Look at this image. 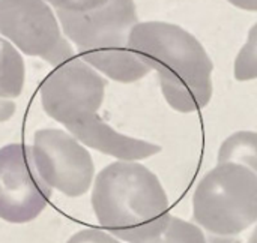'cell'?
Wrapping results in <instances>:
<instances>
[{"mask_svg": "<svg viewBox=\"0 0 257 243\" xmlns=\"http://www.w3.org/2000/svg\"><path fill=\"white\" fill-rule=\"evenodd\" d=\"M131 51L157 71L161 93L178 113H194L212 99V60L200 41L178 24L137 23L130 33Z\"/></svg>", "mask_w": 257, "mask_h": 243, "instance_id": "6da1fadb", "label": "cell"}, {"mask_svg": "<svg viewBox=\"0 0 257 243\" xmlns=\"http://www.w3.org/2000/svg\"><path fill=\"white\" fill-rule=\"evenodd\" d=\"M92 207L101 227L128 243L152 239L172 216L167 192L157 174L130 161L101 170L92 191Z\"/></svg>", "mask_w": 257, "mask_h": 243, "instance_id": "7a4b0ae2", "label": "cell"}, {"mask_svg": "<svg viewBox=\"0 0 257 243\" xmlns=\"http://www.w3.org/2000/svg\"><path fill=\"white\" fill-rule=\"evenodd\" d=\"M57 17L80 57L108 78L126 84L151 72L130 48V33L139 23L134 0H110L89 14L57 12Z\"/></svg>", "mask_w": 257, "mask_h": 243, "instance_id": "3957f363", "label": "cell"}, {"mask_svg": "<svg viewBox=\"0 0 257 243\" xmlns=\"http://www.w3.org/2000/svg\"><path fill=\"white\" fill-rule=\"evenodd\" d=\"M193 221L206 234L235 236L257 222V176L245 165L220 162L197 183Z\"/></svg>", "mask_w": 257, "mask_h": 243, "instance_id": "277c9868", "label": "cell"}, {"mask_svg": "<svg viewBox=\"0 0 257 243\" xmlns=\"http://www.w3.org/2000/svg\"><path fill=\"white\" fill-rule=\"evenodd\" d=\"M105 80L81 57L56 66L41 84L44 111L68 129L98 116L105 93Z\"/></svg>", "mask_w": 257, "mask_h": 243, "instance_id": "5b68a950", "label": "cell"}, {"mask_svg": "<svg viewBox=\"0 0 257 243\" xmlns=\"http://www.w3.org/2000/svg\"><path fill=\"white\" fill-rule=\"evenodd\" d=\"M0 33L24 54L59 66L75 57L44 0H0Z\"/></svg>", "mask_w": 257, "mask_h": 243, "instance_id": "8992f818", "label": "cell"}, {"mask_svg": "<svg viewBox=\"0 0 257 243\" xmlns=\"http://www.w3.org/2000/svg\"><path fill=\"white\" fill-rule=\"evenodd\" d=\"M53 194L39 176L32 147L8 144L0 149V218L12 224L33 221L47 207Z\"/></svg>", "mask_w": 257, "mask_h": 243, "instance_id": "52a82bcc", "label": "cell"}, {"mask_svg": "<svg viewBox=\"0 0 257 243\" xmlns=\"http://www.w3.org/2000/svg\"><path fill=\"white\" fill-rule=\"evenodd\" d=\"M33 140V164L48 186L72 198L89 191L95 165L75 137L60 129H39Z\"/></svg>", "mask_w": 257, "mask_h": 243, "instance_id": "ba28073f", "label": "cell"}, {"mask_svg": "<svg viewBox=\"0 0 257 243\" xmlns=\"http://www.w3.org/2000/svg\"><path fill=\"white\" fill-rule=\"evenodd\" d=\"M69 132L84 146L104 155L117 158L119 161L137 162L158 155L163 150L160 144L117 132L99 116H95L90 120L71 128Z\"/></svg>", "mask_w": 257, "mask_h": 243, "instance_id": "9c48e42d", "label": "cell"}, {"mask_svg": "<svg viewBox=\"0 0 257 243\" xmlns=\"http://www.w3.org/2000/svg\"><path fill=\"white\" fill-rule=\"evenodd\" d=\"M26 68L14 45L0 38V99L18 98L24 87Z\"/></svg>", "mask_w": 257, "mask_h": 243, "instance_id": "30bf717a", "label": "cell"}, {"mask_svg": "<svg viewBox=\"0 0 257 243\" xmlns=\"http://www.w3.org/2000/svg\"><path fill=\"white\" fill-rule=\"evenodd\" d=\"M217 162H236L250 168L257 176V132L238 131L220 146Z\"/></svg>", "mask_w": 257, "mask_h": 243, "instance_id": "8fae6325", "label": "cell"}, {"mask_svg": "<svg viewBox=\"0 0 257 243\" xmlns=\"http://www.w3.org/2000/svg\"><path fill=\"white\" fill-rule=\"evenodd\" d=\"M134 243H208L206 233L194 222L181 219L178 216H170L167 225L161 233L152 239Z\"/></svg>", "mask_w": 257, "mask_h": 243, "instance_id": "7c38bea8", "label": "cell"}, {"mask_svg": "<svg viewBox=\"0 0 257 243\" xmlns=\"http://www.w3.org/2000/svg\"><path fill=\"white\" fill-rule=\"evenodd\" d=\"M233 77L236 81L257 80V23L250 29L247 41L235 59Z\"/></svg>", "mask_w": 257, "mask_h": 243, "instance_id": "4fadbf2b", "label": "cell"}, {"mask_svg": "<svg viewBox=\"0 0 257 243\" xmlns=\"http://www.w3.org/2000/svg\"><path fill=\"white\" fill-rule=\"evenodd\" d=\"M57 12L66 14H89L104 8L110 0H47Z\"/></svg>", "mask_w": 257, "mask_h": 243, "instance_id": "5bb4252c", "label": "cell"}, {"mask_svg": "<svg viewBox=\"0 0 257 243\" xmlns=\"http://www.w3.org/2000/svg\"><path fill=\"white\" fill-rule=\"evenodd\" d=\"M66 243H120L110 233L96 228H87L75 233Z\"/></svg>", "mask_w": 257, "mask_h": 243, "instance_id": "9a60e30c", "label": "cell"}, {"mask_svg": "<svg viewBox=\"0 0 257 243\" xmlns=\"http://www.w3.org/2000/svg\"><path fill=\"white\" fill-rule=\"evenodd\" d=\"M208 243H257V222L241 234L235 236H215L206 234Z\"/></svg>", "mask_w": 257, "mask_h": 243, "instance_id": "2e32d148", "label": "cell"}, {"mask_svg": "<svg viewBox=\"0 0 257 243\" xmlns=\"http://www.w3.org/2000/svg\"><path fill=\"white\" fill-rule=\"evenodd\" d=\"M17 105L9 99H0V122L9 120L15 114Z\"/></svg>", "mask_w": 257, "mask_h": 243, "instance_id": "e0dca14e", "label": "cell"}, {"mask_svg": "<svg viewBox=\"0 0 257 243\" xmlns=\"http://www.w3.org/2000/svg\"><path fill=\"white\" fill-rule=\"evenodd\" d=\"M227 2L238 9L248 11V12H257V0H227Z\"/></svg>", "mask_w": 257, "mask_h": 243, "instance_id": "ac0fdd59", "label": "cell"}]
</instances>
